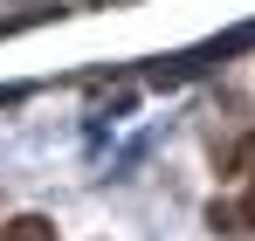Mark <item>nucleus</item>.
<instances>
[{
  "label": "nucleus",
  "mask_w": 255,
  "mask_h": 241,
  "mask_svg": "<svg viewBox=\"0 0 255 241\" xmlns=\"http://www.w3.org/2000/svg\"><path fill=\"white\" fill-rule=\"evenodd\" d=\"M0 241H55V221L48 214H21V221H7Z\"/></svg>",
  "instance_id": "f257e3e1"
},
{
  "label": "nucleus",
  "mask_w": 255,
  "mask_h": 241,
  "mask_svg": "<svg viewBox=\"0 0 255 241\" xmlns=\"http://www.w3.org/2000/svg\"><path fill=\"white\" fill-rule=\"evenodd\" d=\"M228 172L255 186V131H249V138H235V152H228Z\"/></svg>",
  "instance_id": "f03ea898"
},
{
  "label": "nucleus",
  "mask_w": 255,
  "mask_h": 241,
  "mask_svg": "<svg viewBox=\"0 0 255 241\" xmlns=\"http://www.w3.org/2000/svg\"><path fill=\"white\" fill-rule=\"evenodd\" d=\"M235 214H242V228H255V193H249L242 207H235Z\"/></svg>",
  "instance_id": "7ed1b4c3"
}]
</instances>
